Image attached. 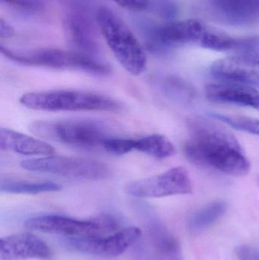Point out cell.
<instances>
[{
	"instance_id": "6",
	"label": "cell",
	"mask_w": 259,
	"mask_h": 260,
	"mask_svg": "<svg viewBox=\"0 0 259 260\" xmlns=\"http://www.w3.org/2000/svg\"><path fill=\"white\" fill-rule=\"evenodd\" d=\"M24 227L30 231L71 238H94L112 235L118 229L119 224L109 215H100L86 220L60 215H42L27 220Z\"/></svg>"
},
{
	"instance_id": "26",
	"label": "cell",
	"mask_w": 259,
	"mask_h": 260,
	"mask_svg": "<svg viewBox=\"0 0 259 260\" xmlns=\"http://www.w3.org/2000/svg\"><path fill=\"white\" fill-rule=\"evenodd\" d=\"M0 2L2 4L29 13L41 11L43 8L41 0H0Z\"/></svg>"
},
{
	"instance_id": "28",
	"label": "cell",
	"mask_w": 259,
	"mask_h": 260,
	"mask_svg": "<svg viewBox=\"0 0 259 260\" xmlns=\"http://www.w3.org/2000/svg\"><path fill=\"white\" fill-rule=\"evenodd\" d=\"M124 9L132 11H147L149 0H111Z\"/></svg>"
},
{
	"instance_id": "19",
	"label": "cell",
	"mask_w": 259,
	"mask_h": 260,
	"mask_svg": "<svg viewBox=\"0 0 259 260\" xmlns=\"http://www.w3.org/2000/svg\"><path fill=\"white\" fill-rule=\"evenodd\" d=\"M62 186L53 182H33L27 180H3L0 185L1 192L14 194H39L58 192Z\"/></svg>"
},
{
	"instance_id": "12",
	"label": "cell",
	"mask_w": 259,
	"mask_h": 260,
	"mask_svg": "<svg viewBox=\"0 0 259 260\" xmlns=\"http://www.w3.org/2000/svg\"><path fill=\"white\" fill-rule=\"evenodd\" d=\"M52 256L45 241L32 234H15L0 239L1 260H50Z\"/></svg>"
},
{
	"instance_id": "18",
	"label": "cell",
	"mask_w": 259,
	"mask_h": 260,
	"mask_svg": "<svg viewBox=\"0 0 259 260\" xmlns=\"http://www.w3.org/2000/svg\"><path fill=\"white\" fill-rule=\"evenodd\" d=\"M228 205L222 201L213 202L195 212L189 220L192 232H199L217 222L226 213Z\"/></svg>"
},
{
	"instance_id": "27",
	"label": "cell",
	"mask_w": 259,
	"mask_h": 260,
	"mask_svg": "<svg viewBox=\"0 0 259 260\" xmlns=\"http://www.w3.org/2000/svg\"><path fill=\"white\" fill-rule=\"evenodd\" d=\"M235 253L239 260H259V249L252 246L246 244L237 246Z\"/></svg>"
},
{
	"instance_id": "7",
	"label": "cell",
	"mask_w": 259,
	"mask_h": 260,
	"mask_svg": "<svg viewBox=\"0 0 259 260\" xmlns=\"http://www.w3.org/2000/svg\"><path fill=\"white\" fill-rule=\"evenodd\" d=\"M65 37L77 52L94 56L100 52L97 14L90 0H70L64 18Z\"/></svg>"
},
{
	"instance_id": "24",
	"label": "cell",
	"mask_w": 259,
	"mask_h": 260,
	"mask_svg": "<svg viewBox=\"0 0 259 260\" xmlns=\"http://www.w3.org/2000/svg\"><path fill=\"white\" fill-rule=\"evenodd\" d=\"M160 18L172 21L179 12L175 0H149L147 10Z\"/></svg>"
},
{
	"instance_id": "17",
	"label": "cell",
	"mask_w": 259,
	"mask_h": 260,
	"mask_svg": "<svg viewBox=\"0 0 259 260\" xmlns=\"http://www.w3.org/2000/svg\"><path fill=\"white\" fill-rule=\"evenodd\" d=\"M133 149L158 159L167 158L176 153L173 142L165 136L159 134L133 139Z\"/></svg>"
},
{
	"instance_id": "21",
	"label": "cell",
	"mask_w": 259,
	"mask_h": 260,
	"mask_svg": "<svg viewBox=\"0 0 259 260\" xmlns=\"http://www.w3.org/2000/svg\"><path fill=\"white\" fill-rule=\"evenodd\" d=\"M233 52V56L259 70V38L238 39Z\"/></svg>"
},
{
	"instance_id": "16",
	"label": "cell",
	"mask_w": 259,
	"mask_h": 260,
	"mask_svg": "<svg viewBox=\"0 0 259 260\" xmlns=\"http://www.w3.org/2000/svg\"><path fill=\"white\" fill-rule=\"evenodd\" d=\"M0 149L24 155H53L55 149L46 142L8 128H0Z\"/></svg>"
},
{
	"instance_id": "23",
	"label": "cell",
	"mask_w": 259,
	"mask_h": 260,
	"mask_svg": "<svg viewBox=\"0 0 259 260\" xmlns=\"http://www.w3.org/2000/svg\"><path fill=\"white\" fill-rule=\"evenodd\" d=\"M212 118L226 123L231 127L250 134L259 136V120L243 116L227 115V114L212 113L209 114Z\"/></svg>"
},
{
	"instance_id": "20",
	"label": "cell",
	"mask_w": 259,
	"mask_h": 260,
	"mask_svg": "<svg viewBox=\"0 0 259 260\" xmlns=\"http://www.w3.org/2000/svg\"><path fill=\"white\" fill-rule=\"evenodd\" d=\"M163 88L169 96L181 103H191L196 97V90L193 85L180 78H166L163 81Z\"/></svg>"
},
{
	"instance_id": "14",
	"label": "cell",
	"mask_w": 259,
	"mask_h": 260,
	"mask_svg": "<svg viewBox=\"0 0 259 260\" xmlns=\"http://www.w3.org/2000/svg\"><path fill=\"white\" fill-rule=\"evenodd\" d=\"M207 99L217 104L238 105L259 111V91L250 85L242 84H209L205 87Z\"/></svg>"
},
{
	"instance_id": "8",
	"label": "cell",
	"mask_w": 259,
	"mask_h": 260,
	"mask_svg": "<svg viewBox=\"0 0 259 260\" xmlns=\"http://www.w3.org/2000/svg\"><path fill=\"white\" fill-rule=\"evenodd\" d=\"M21 166L29 171L95 181L104 180L109 175V168L103 162L82 157L44 156L23 160Z\"/></svg>"
},
{
	"instance_id": "1",
	"label": "cell",
	"mask_w": 259,
	"mask_h": 260,
	"mask_svg": "<svg viewBox=\"0 0 259 260\" xmlns=\"http://www.w3.org/2000/svg\"><path fill=\"white\" fill-rule=\"evenodd\" d=\"M190 139L184 147L187 158L197 166L211 168L233 177H243L250 163L232 133L202 117L187 120Z\"/></svg>"
},
{
	"instance_id": "3",
	"label": "cell",
	"mask_w": 259,
	"mask_h": 260,
	"mask_svg": "<svg viewBox=\"0 0 259 260\" xmlns=\"http://www.w3.org/2000/svg\"><path fill=\"white\" fill-rule=\"evenodd\" d=\"M99 30L120 65L133 76H139L147 67L145 52L126 23L106 6L97 11Z\"/></svg>"
},
{
	"instance_id": "22",
	"label": "cell",
	"mask_w": 259,
	"mask_h": 260,
	"mask_svg": "<svg viewBox=\"0 0 259 260\" xmlns=\"http://www.w3.org/2000/svg\"><path fill=\"white\" fill-rule=\"evenodd\" d=\"M237 38H231L226 34L206 27L200 44L204 48L214 51H233L237 46Z\"/></svg>"
},
{
	"instance_id": "4",
	"label": "cell",
	"mask_w": 259,
	"mask_h": 260,
	"mask_svg": "<svg viewBox=\"0 0 259 260\" xmlns=\"http://www.w3.org/2000/svg\"><path fill=\"white\" fill-rule=\"evenodd\" d=\"M33 135L47 140L82 148L102 146L109 129L103 122L89 119L38 120L30 124Z\"/></svg>"
},
{
	"instance_id": "29",
	"label": "cell",
	"mask_w": 259,
	"mask_h": 260,
	"mask_svg": "<svg viewBox=\"0 0 259 260\" xmlns=\"http://www.w3.org/2000/svg\"><path fill=\"white\" fill-rule=\"evenodd\" d=\"M15 28L10 24L5 21L3 18L0 19V38H10L15 35Z\"/></svg>"
},
{
	"instance_id": "11",
	"label": "cell",
	"mask_w": 259,
	"mask_h": 260,
	"mask_svg": "<svg viewBox=\"0 0 259 260\" xmlns=\"http://www.w3.org/2000/svg\"><path fill=\"white\" fill-rule=\"evenodd\" d=\"M141 235V229L131 226L107 237L70 238L66 243L68 247L79 253L101 257H115L135 244Z\"/></svg>"
},
{
	"instance_id": "9",
	"label": "cell",
	"mask_w": 259,
	"mask_h": 260,
	"mask_svg": "<svg viewBox=\"0 0 259 260\" xmlns=\"http://www.w3.org/2000/svg\"><path fill=\"white\" fill-rule=\"evenodd\" d=\"M143 36L151 51L165 53L187 44L200 43L206 27L198 20L170 21L161 25L143 23Z\"/></svg>"
},
{
	"instance_id": "25",
	"label": "cell",
	"mask_w": 259,
	"mask_h": 260,
	"mask_svg": "<svg viewBox=\"0 0 259 260\" xmlns=\"http://www.w3.org/2000/svg\"><path fill=\"white\" fill-rule=\"evenodd\" d=\"M102 147L107 152L122 155L134 151L133 139L108 138L102 144Z\"/></svg>"
},
{
	"instance_id": "13",
	"label": "cell",
	"mask_w": 259,
	"mask_h": 260,
	"mask_svg": "<svg viewBox=\"0 0 259 260\" xmlns=\"http://www.w3.org/2000/svg\"><path fill=\"white\" fill-rule=\"evenodd\" d=\"M210 11L220 22L249 27L259 22V0H209Z\"/></svg>"
},
{
	"instance_id": "10",
	"label": "cell",
	"mask_w": 259,
	"mask_h": 260,
	"mask_svg": "<svg viewBox=\"0 0 259 260\" xmlns=\"http://www.w3.org/2000/svg\"><path fill=\"white\" fill-rule=\"evenodd\" d=\"M124 190L137 198H161L192 193L193 186L187 169L175 167L158 175L131 182Z\"/></svg>"
},
{
	"instance_id": "2",
	"label": "cell",
	"mask_w": 259,
	"mask_h": 260,
	"mask_svg": "<svg viewBox=\"0 0 259 260\" xmlns=\"http://www.w3.org/2000/svg\"><path fill=\"white\" fill-rule=\"evenodd\" d=\"M20 103L29 109L41 111H121L120 102L105 94L77 90H51L25 93Z\"/></svg>"
},
{
	"instance_id": "15",
	"label": "cell",
	"mask_w": 259,
	"mask_h": 260,
	"mask_svg": "<svg viewBox=\"0 0 259 260\" xmlns=\"http://www.w3.org/2000/svg\"><path fill=\"white\" fill-rule=\"evenodd\" d=\"M211 73L220 82L259 85L258 69L250 67L234 56L217 59L211 67Z\"/></svg>"
},
{
	"instance_id": "5",
	"label": "cell",
	"mask_w": 259,
	"mask_h": 260,
	"mask_svg": "<svg viewBox=\"0 0 259 260\" xmlns=\"http://www.w3.org/2000/svg\"><path fill=\"white\" fill-rule=\"evenodd\" d=\"M0 50L2 54L10 60L28 67L77 70L97 76H106L111 72L109 66L100 62L94 56L80 52L55 48L18 51L10 50L3 45L0 47Z\"/></svg>"
}]
</instances>
